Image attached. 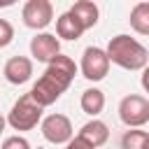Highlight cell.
Listing matches in <instances>:
<instances>
[{
    "instance_id": "cell-2",
    "label": "cell",
    "mask_w": 149,
    "mask_h": 149,
    "mask_svg": "<svg viewBox=\"0 0 149 149\" xmlns=\"http://www.w3.org/2000/svg\"><path fill=\"white\" fill-rule=\"evenodd\" d=\"M109 63L123 68V70H144L149 63V51L144 44H140L130 35H114L105 49Z\"/></svg>"
},
{
    "instance_id": "cell-20",
    "label": "cell",
    "mask_w": 149,
    "mask_h": 149,
    "mask_svg": "<svg viewBox=\"0 0 149 149\" xmlns=\"http://www.w3.org/2000/svg\"><path fill=\"white\" fill-rule=\"evenodd\" d=\"M5 126H7V119L0 114V135H2V130H5Z\"/></svg>"
},
{
    "instance_id": "cell-15",
    "label": "cell",
    "mask_w": 149,
    "mask_h": 149,
    "mask_svg": "<svg viewBox=\"0 0 149 149\" xmlns=\"http://www.w3.org/2000/svg\"><path fill=\"white\" fill-rule=\"evenodd\" d=\"M149 142V133L147 130H126L121 137V149H144Z\"/></svg>"
},
{
    "instance_id": "cell-21",
    "label": "cell",
    "mask_w": 149,
    "mask_h": 149,
    "mask_svg": "<svg viewBox=\"0 0 149 149\" xmlns=\"http://www.w3.org/2000/svg\"><path fill=\"white\" fill-rule=\"evenodd\" d=\"M9 5H14V2H12V0H0V9H2V7H9Z\"/></svg>"
},
{
    "instance_id": "cell-16",
    "label": "cell",
    "mask_w": 149,
    "mask_h": 149,
    "mask_svg": "<svg viewBox=\"0 0 149 149\" xmlns=\"http://www.w3.org/2000/svg\"><path fill=\"white\" fill-rule=\"evenodd\" d=\"M14 40V26L7 19H0V49H5Z\"/></svg>"
},
{
    "instance_id": "cell-14",
    "label": "cell",
    "mask_w": 149,
    "mask_h": 149,
    "mask_svg": "<svg viewBox=\"0 0 149 149\" xmlns=\"http://www.w3.org/2000/svg\"><path fill=\"white\" fill-rule=\"evenodd\" d=\"M128 21H130V28L137 35H149V2H137L130 9Z\"/></svg>"
},
{
    "instance_id": "cell-22",
    "label": "cell",
    "mask_w": 149,
    "mask_h": 149,
    "mask_svg": "<svg viewBox=\"0 0 149 149\" xmlns=\"http://www.w3.org/2000/svg\"><path fill=\"white\" fill-rule=\"evenodd\" d=\"M144 149H149V142H147V147H144Z\"/></svg>"
},
{
    "instance_id": "cell-13",
    "label": "cell",
    "mask_w": 149,
    "mask_h": 149,
    "mask_svg": "<svg viewBox=\"0 0 149 149\" xmlns=\"http://www.w3.org/2000/svg\"><path fill=\"white\" fill-rule=\"evenodd\" d=\"M79 107H81V112L84 114H88V116H98L102 109H105V93L100 91V88H86L84 93H81V98H79Z\"/></svg>"
},
{
    "instance_id": "cell-1",
    "label": "cell",
    "mask_w": 149,
    "mask_h": 149,
    "mask_svg": "<svg viewBox=\"0 0 149 149\" xmlns=\"http://www.w3.org/2000/svg\"><path fill=\"white\" fill-rule=\"evenodd\" d=\"M74 74H77V63H74L70 56L58 54V56L47 65V70L42 72V77L33 84V88H30L28 93L33 95V100H35L40 107H49V105H54V102L68 91V86L72 84Z\"/></svg>"
},
{
    "instance_id": "cell-12",
    "label": "cell",
    "mask_w": 149,
    "mask_h": 149,
    "mask_svg": "<svg viewBox=\"0 0 149 149\" xmlns=\"http://www.w3.org/2000/svg\"><path fill=\"white\" fill-rule=\"evenodd\" d=\"M56 35H58L61 40L74 42V40H79V37L84 35V28H81V23H79L70 12H63V14L56 19Z\"/></svg>"
},
{
    "instance_id": "cell-19",
    "label": "cell",
    "mask_w": 149,
    "mask_h": 149,
    "mask_svg": "<svg viewBox=\"0 0 149 149\" xmlns=\"http://www.w3.org/2000/svg\"><path fill=\"white\" fill-rule=\"evenodd\" d=\"M140 84H142V88H144V93H149V65L142 70V77H140Z\"/></svg>"
},
{
    "instance_id": "cell-3",
    "label": "cell",
    "mask_w": 149,
    "mask_h": 149,
    "mask_svg": "<svg viewBox=\"0 0 149 149\" xmlns=\"http://www.w3.org/2000/svg\"><path fill=\"white\" fill-rule=\"evenodd\" d=\"M42 112H44V107H40V105L33 100L30 93H23V95L12 105V109H9V114H7V123H9L14 130H19V133L33 130L37 123H42Z\"/></svg>"
},
{
    "instance_id": "cell-6",
    "label": "cell",
    "mask_w": 149,
    "mask_h": 149,
    "mask_svg": "<svg viewBox=\"0 0 149 149\" xmlns=\"http://www.w3.org/2000/svg\"><path fill=\"white\" fill-rule=\"evenodd\" d=\"M40 130L44 135L47 142L51 144H68L72 137H74V128H72V121L65 116V114H49L42 119L40 123Z\"/></svg>"
},
{
    "instance_id": "cell-8",
    "label": "cell",
    "mask_w": 149,
    "mask_h": 149,
    "mask_svg": "<svg viewBox=\"0 0 149 149\" xmlns=\"http://www.w3.org/2000/svg\"><path fill=\"white\" fill-rule=\"evenodd\" d=\"M61 54V40L51 33H37L30 40V56L40 63H51L56 56Z\"/></svg>"
},
{
    "instance_id": "cell-9",
    "label": "cell",
    "mask_w": 149,
    "mask_h": 149,
    "mask_svg": "<svg viewBox=\"0 0 149 149\" xmlns=\"http://www.w3.org/2000/svg\"><path fill=\"white\" fill-rule=\"evenodd\" d=\"M2 74L9 84H26L30 77H33V61L28 56H12L5 68H2Z\"/></svg>"
},
{
    "instance_id": "cell-11",
    "label": "cell",
    "mask_w": 149,
    "mask_h": 149,
    "mask_svg": "<svg viewBox=\"0 0 149 149\" xmlns=\"http://www.w3.org/2000/svg\"><path fill=\"white\" fill-rule=\"evenodd\" d=\"M68 12H70L79 23H81V28H84V30L93 28V26L98 23V16H100L98 5H95V2H91V0H77Z\"/></svg>"
},
{
    "instance_id": "cell-18",
    "label": "cell",
    "mask_w": 149,
    "mask_h": 149,
    "mask_svg": "<svg viewBox=\"0 0 149 149\" xmlns=\"http://www.w3.org/2000/svg\"><path fill=\"white\" fill-rule=\"evenodd\" d=\"M65 149H93V147H91V144H86L81 137H72V140L65 144Z\"/></svg>"
},
{
    "instance_id": "cell-7",
    "label": "cell",
    "mask_w": 149,
    "mask_h": 149,
    "mask_svg": "<svg viewBox=\"0 0 149 149\" xmlns=\"http://www.w3.org/2000/svg\"><path fill=\"white\" fill-rule=\"evenodd\" d=\"M21 19L33 30H44L54 19V5L49 0H28L21 9Z\"/></svg>"
},
{
    "instance_id": "cell-4",
    "label": "cell",
    "mask_w": 149,
    "mask_h": 149,
    "mask_svg": "<svg viewBox=\"0 0 149 149\" xmlns=\"http://www.w3.org/2000/svg\"><path fill=\"white\" fill-rule=\"evenodd\" d=\"M119 119L128 128H140L149 123V98L140 93H128L119 102Z\"/></svg>"
},
{
    "instance_id": "cell-5",
    "label": "cell",
    "mask_w": 149,
    "mask_h": 149,
    "mask_svg": "<svg viewBox=\"0 0 149 149\" xmlns=\"http://www.w3.org/2000/svg\"><path fill=\"white\" fill-rule=\"evenodd\" d=\"M109 65L112 63H109L105 49H100V47H86L84 54H81V61H79V70L88 81L105 79L107 72H109Z\"/></svg>"
},
{
    "instance_id": "cell-17",
    "label": "cell",
    "mask_w": 149,
    "mask_h": 149,
    "mask_svg": "<svg viewBox=\"0 0 149 149\" xmlns=\"http://www.w3.org/2000/svg\"><path fill=\"white\" fill-rule=\"evenodd\" d=\"M0 149H30V142L23 135H12V137H5Z\"/></svg>"
},
{
    "instance_id": "cell-10",
    "label": "cell",
    "mask_w": 149,
    "mask_h": 149,
    "mask_svg": "<svg viewBox=\"0 0 149 149\" xmlns=\"http://www.w3.org/2000/svg\"><path fill=\"white\" fill-rule=\"evenodd\" d=\"M77 137H81L86 144H91L93 149H98V147H102V144L109 140V128H107L105 121L91 119V121H86V123L81 126V130L77 133Z\"/></svg>"
}]
</instances>
